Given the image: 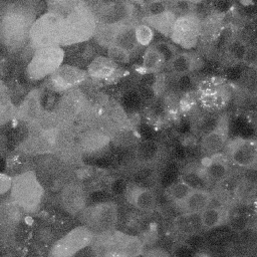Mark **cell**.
<instances>
[{"mask_svg": "<svg viewBox=\"0 0 257 257\" xmlns=\"http://www.w3.org/2000/svg\"><path fill=\"white\" fill-rule=\"evenodd\" d=\"M63 16L46 11L35 18L30 31L28 44L33 50L60 45Z\"/></svg>", "mask_w": 257, "mask_h": 257, "instance_id": "obj_5", "label": "cell"}, {"mask_svg": "<svg viewBox=\"0 0 257 257\" xmlns=\"http://www.w3.org/2000/svg\"><path fill=\"white\" fill-rule=\"evenodd\" d=\"M107 56L117 64H126L131 59V53L116 45H111L107 48Z\"/></svg>", "mask_w": 257, "mask_h": 257, "instance_id": "obj_36", "label": "cell"}, {"mask_svg": "<svg viewBox=\"0 0 257 257\" xmlns=\"http://www.w3.org/2000/svg\"><path fill=\"white\" fill-rule=\"evenodd\" d=\"M212 203V195L209 191L192 188L189 193L177 204L184 215H199Z\"/></svg>", "mask_w": 257, "mask_h": 257, "instance_id": "obj_19", "label": "cell"}, {"mask_svg": "<svg viewBox=\"0 0 257 257\" xmlns=\"http://www.w3.org/2000/svg\"><path fill=\"white\" fill-rule=\"evenodd\" d=\"M16 106L8 93L0 94V126L6 124L15 117Z\"/></svg>", "mask_w": 257, "mask_h": 257, "instance_id": "obj_32", "label": "cell"}, {"mask_svg": "<svg viewBox=\"0 0 257 257\" xmlns=\"http://www.w3.org/2000/svg\"><path fill=\"white\" fill-rule=\"evenodd\" d=\"M127 1H130L132 3H143L144 0H127Z\"/></svg>", "mask_w": 257, "mask_h": 257, "instance_id": "obj_39", "label": "cell"}, {"mask_svg": "<svg viewBox=\"0 0 257 257\" xmlns=\"http://www.w3.org/2000/svg\"><path fill=\"white\" fill-rule=\"evenodd\" d=\"M230 94L228 90L222 86L207 87L200 94V103L206 109L219 110L223 108L229 101Z\"/></svg>", "mask_w": 257, "mask_h": 257, "instance_id": "obj_24", "label": "cell"}, {"mask_svg": "<svg viewBox=\"0 0 257 257\" xmlns=\"http://www.w3.org/2000/svg\"><path fill=\"white\" fill-rule=\"evenodd\" d=\"M177 16L178 15L171 8L163 6L157 11L150 10V12L143 17V22L150 25L159 33L169 37Z\"/></svg>", "mask_w": 257, "mask_h": 257, "instance_id": "obj_20", "label": "cell"}, {"mask_svg": "<svg viewBox=\"0 0 257 257\" xmlns=\"http://www.w3.org/2000/svg\"><path fill=\"white\" fill-rule=\"evenodd\" d=\"M97 23L124 24L135 21L134 3L127 0H84Z\"/></svg>", "mask_w": 257, "mask_h": 257, "instance_id": "obj_8", "label": "cell"}, {"mask_svg": "<svg viewBox=\"0 0 257 257\" xmlns=\"http://www.w3.org/2000/svg\"><path fill=\"white\" fill-rule=\"evenodd\" d=\"M135 36L138 45L149 46L153 42L155 30L150 25L142 21L135 25Z\"/></svg>", "mask_w": 257, "mask_h": 257, "instance_id": "obj_33", "label": "cell"}, {"mask_svg": "<svg viewBox=\"0 0 257 257\" xmlns=\"http://www.w3.org/2000/svg\"><path fill=\"white\" fill-rule=\"evenodd\" d=\"M228 161L227 156L224 157L220 153L209 157V162L201 170L203 178L213 182H220L224 180L229 170Z\"/></svg>", "mask_w": 257, "mask_h": 257, "instance_id": "obj_23", "label": "cell"}, {"mask_svg": "<svg viewBox=\"0 0 257 257\" xmlns=\"http://www.w3.org/2000/svg\"><path fill=\"white\" fill-rule=\"evenodd\" d=\"M93 233L84 225L71 229L59 238L50 248L49 256L71 257L89 246L93 240Z\"/></svg>", "mask_w": 257, "mask_h": 257, "instance_id": "obj_9", "label": "cell"}, {"mask_svg": "<svg viewBox=\"0 0 257 257\" xmlns=\"http://www.w3.org/2000/svg\"><path fill=\"white\" fill-rule=\"evenodd\" d=\"M47 11L65 16L69 13L81 0H44Z\"/></svg>", "mask_w": 257, "mask_h": 257, "instance_id": "obj_31", "label": "cell"}, {"mask_svg": "<svg viewBox=\"0 0 257 257\" xmlns=\"http://www.w3.org/2000/svg\"><path fill=\"white\" fill-rule=\"evenodd\" d=\"M97 21L90 7L81 0L63 17L60 45L70 46L83 43L93 37Z\"/></svg>", "mask_w": 257, "mask_h": 257, "instance_id": "obj_2", "label": "cell"}, {"mask_svg": "<svg viewBox=\"0 0 257 257\" xmlns=\"http://www.w3.org/2000/svg\"><path fill=\"white\" fill-rule=\"evenodd\" d=\"M86 201V192L78 183H68L60 192L61 206L71 215L79 214L85 208Z\"/></svg>", "mask_w": 257, "mask_h": 257, "instance_id": "obj_17", "label": "cell"}, {"mask_svg": "<svg viewBox=\"0 0 257 257\" xmlns=\"http://www.w3.org/2000/svg\"><path fill=\"white\" fill-rule=\"evenodd\" d=\"M12 186V178L7 174L0 173V196L10 192Z\"/></svg>", "mask_w": 257, "mask_h": 257, "instance_id": "obj_37", "label": "cell"}, {"mask_svg": "<svg viewBox=\"0 0 257 257\" xmlns=\"http://www.w3.org/2000/svg\"><path fill=\"white\" fill-rule=\"evenodd\" d=\"M90 245L95 255L109 257H134L141 255L144 250L139 237L115 230L95 235Z\"/></svg>", "mask_w": 257, "mask_h": 257, "instance_id": "obj_4", "label": "cell"}, {"mask_svg": "<svg viewBox=\"0 0 257 257\" xmlns=\"http://www.w3.org/2000/svg\"><path fill=\"white\" fill-rule=\"evenodd\" d=\"M192 187L185 182L176 183L168 188V195L174 202L178 203L189 193Z\"/></svg>", "mask_w": 257, "mask_h": 257, "instance_id": "obj_35", "label": "cell"}, {"mask_svg": "<svg viewBox=\"0 0 257 257\" xmlns=\"http://www.w3.org/2000/svg\"><path fill=\"white\" fill-rule=\"evenodd\" d=\"M158 1H169V0H158Z\"/></svg>", "mask_w": 257, "mask_h": 257, "instance_id": "obj_40", "label": "cell"}, {"mask_svg": "<svg viewBox=\"0 0 257 257\" xmlns=\"http://www.w3.org/2000/svg\"><path fill=\"white\" fill-rule=\"evenodd\" d=\"M20 209L12 202L0 204V233H8L19 222Z\"/></svg>", "mask_w": 257, "mask_h": 257, "instance_id": "obj_28", "label": "cell"}, {"mask_svg": "<svg viewBox=\"0 0 257 257\" xmlns=\"http://www.w3.org/2000/svg\"><path fill=\"white\" fill-rule=\"evenodd\" d=\"M222 24L223 17L217 13L207 14L203 18L200 17V39L212 41L217 38L221 32Z\"/></svg>", "mask_w": 257, "mask_h": 257, "instance_id": "obj_25", "label": "cell"}, {"mask_svg": "<svg viewBox=\"0 0 257 257\" xmlns=\"http://www.w3.org/2000/svg\"><path fill=\"white\" fill-rule=\"evenodd\" d=\"M82 225L87 227L93 235H101L114 230L117 220V206L113 202H97L79 213Z\"/></svg>", "mask_w": 257, "mask_h": 257, "instance_id": "obj_7", "label": "cell"}, {"mask_svg": "<svg viewBox=\"0 0 257 257\" xmlns=\"http://www.w3.org/2000/svg\"><path fill=\"white\" fill-rule=\"evenodd\" d=\"M227 158L240 168H255L257 148L255 142L246 139H235L227 142L224 148Z\"/></svg>", "mask_w": 257, "mask_h": 257, "instance_id": "obj_14", "label": "cell"}, {"mask_svg": "<svg viewBox=\"0 0 257 257\" xmlns=\"http://www.w3.org/2000/svg\"><path fill=\"white\" fill-rule=\"evenodd\" d=\"M127 201L138 210L150 213L157 207V198L155 193L145 187L132 186L126 192Z\"/></svg>", "mask_w": 257, "mask_h": 257, "instance_id": "obj_22", "label": "cell"}, {"mask_svg": "<svg viewBox=\"0 0 257 257\" xmlns=\"http://www.w3.org/2000/svg\"><path fill=\"white\" fill-rule=\"evenodd\" d=\"M118 70V64L108 56L99 55L94 57L87 67L88 77L97 80L104 81L111 79Z\"/></svg>", "mask_w": 257, "mask_h": 257, "instance_id": "obj_21", "label": "cell"}, {"mask_svg": "<svg viewBox=\"0 0 257 257\" xmlns=\"http://www.w3.org/2000/svg\"><path fill=\"white\" fill-rule=\"evenodd\" d=\"M122 24H107V23H97L96 29L93 35L95 42L103 47L108 48L113 45L117 32Z\"/></svg>", "mask_w": 257, "mask_h": 257, "instance_id": "obj_29", "label": "cell"}, {"mask_svg": "<svg viewBox=\"0 0 257 257\" xmlns=\"http://www.w3.org/2000/svg\"><path fill=\"white\" fill-rule=\"evenodd\" d=\"M169 63L177 74H186L198 69L201 66V59L196 54L185 52L175 54Z\"/></svg>", "mask_w": 257, "mask_h": 257, "instance_id": "obj_27", "label": "cell"}, {"mask_svg": "<svg viewBox=\"0 0 257 257\" xmlns=\"http://www.w3.org/2000/svg\"><path fill=\"white\" fill-rule=\"evenodd\" d=\"M37 17L35 0H10L0 15V44L10 52L23 48L29 39V31Z\"/></svg>", "mask_w": 257, "mask_h": 257, "instance_id": "obj_1", "label": "cell"}, {"mask_svg": "<svg viewBox=\"0 0 257 257\" xmlns=\"http://www.w3.org/2000/svg\"><path fill=\"white\" fill-rule=\"evenodd\" d=\"M200 224L208 230L217 228L227 222L228 219V212L218 206H211L209 205L204 211L200 214Z\"/></svg>", "mask_w": 257, "mask_h": 257, "instance_id": "obj_26", "label": "cell"}, {"mask_svg": "<svg viewBox=\"0 0 257 257\" xmlns=\"http://www.w3.org/2000/svg\"><path fill=\"white\" fill-rule=\"evenodd\" d=\"M110 142V135L101 126L84 128L75 138V145L80 156H97L108 148Z\"/></svg>", "mask_w": 257, "mask_h": 257, "instance_id": "obj_12", "label": "cell"}, {"mask_svg": "<svg viewBox=\"0 0 257 257\" xmlns=\"http://www.w3.org/2000/svg\"><path fill=\"white\" fill-rule=\"evenodd\" d=\"M62 93L63 94L55 105L54 112L63 122L73 125L74 121H76L87 105L88 99L83 91L78 87L69 89Z\"/></svg>", "mask_w": 257, "mask_h": 257, "instance_id": "obj_11", "label": "cell"}, {"mask_svg": "<svg viewBox=\"0 0 257 257\" xmlns=\"http://www.w3.org/2000/svg\"><path fill=\"white\" fill-rule=\"evenodd\" d=\"M183 1H186V2H188L190 4H192V5H196V4L201 3L203 0H183Z\"/></svg>", "mask_w": 257, "mask_h": 257, "instance_id": "obj_38", "label": "cell"}, {"mask_svg": "<svg viewBox=\"0 0 257 257\" xmlns=\"http://www.w3.org/2000/svg\"><path fill=\"white\" fill-rule=\"evenodd\" d=\"M171 40L184 49L196 47L200 40V17L195 12L178 15L171 34Z\"/></svg>", "mask_w": 257, "mask_h": 257, "instance_id": "obj_10", "label": "cell"}, {"mask_svg": "<svg viewBox=\"0 0 257 257\" xmlns=\"http://www.w3.org/2000/svg\"><path fill=\"white\" fill-rule=\"evenodd\" d=\"M228 123L225 117L217 121V123L207 132L201 140V149L208 157L220 153L227 143Z\"/></svg>", "mask_w": 257, "mask_h": 257, "instance_id": "obj_16", "label": "cell"}, {"mask_svg": "<svg viewBox=\"0 0 257 257\" xmlns=\"http://www.w3.org/2000/svg\"><path fill=\"white\" fill-rule=\"evenodd\" d=\"M157 152L158 148L153 142L143 143L137 151L138 157L142 162H152L157 156Z\"/></svg>", "mask_w": 257, "mask_h": 257, "instance_id": "obj_34", "label": "cell"}, {"mask_svg": "<svg viewBox=\"0 0 257 257\" xmlns=\"http://www.w3.org/2000/svg\"><path fill=\"white\" fill-rule=\"evenodd\" d=\"M135 25L136 22L124 23L120 26L113 45L119 46L124 50L132 53L138 46L135 36Z\"/></svg>", "mask_w": 257, "mask_h": 257, "instance_id": "obj_30", "label": "cell"}, {"mask_svg": "<svg viewBox=\"0 0 257 257\" xmlns=\"http://www.w3.org/2000/svg\"><path fill=\"white\" fill-rule=\"evenodd\" d=\"M44 198V188L36 173L28 170L12 178L10 201L26 213L36 212Z\"/></svg>", "mask_w": 257, "mask_h": 257, "instance_id": "obj_3", "label": "cell"}, {"mask_svg": "<svg viewBox=\"0 0 257 257\" xmlns=\"http://www.w3.org/2000/svg\"><path fill=\"white\" fill-rule=\"evenodd\" d=\"M42 104V90L34 88L30 90L16 106L15 117L28 125L35 122L44 112Z\"/></svg>", "mask_w": 257, "mask_h": 257, "instance_id": "obj_15", "label": "cell"}, {"mask_svg": "<svg viewBox=\"0 0 257 257\" xmlns=\"http://www.w3.org/2000/svg\"><path fill=\"white\" fill-rule=\"evenodd\" d=\"M86 70L72 65L61 64L49 77L48 85L55 92H65L69 89L78 87L87 79Z\"/></svg>", "mask_w": 257, "mask_h": 257, "instance_id": "obj_13", "label": "cell"}, {"mask_svg": "<svg viewBox=\"0 0 257 257\" xmlns=\"http://www.w3.org/2000/svg\"><path fill=\"white\" fill-rule=\"evenodd\" d=\"M33 51L25 70L31 81L49 77L64 61L65 51L61 45L42 47Z\"/></svg>", "mask_w": 257, "mask_h": 257, "instance_id": "obj_6", "label": "cell"}, {"mask_svg": "<svg viewBox=\"0 0 257 257\" xmlns=\"http://www.w3.org/2000/svg\"><path fill=\"white\" fill-rule=\"evenodd\" d=\"M174 55L175 53L166 43H158L150 46L143 56V68L146 72H159Z\"/></svg>", "mask_w": 257, "mask_h": 257, "instance_id": "obj_18", "label": "cell"}]
</instances>
